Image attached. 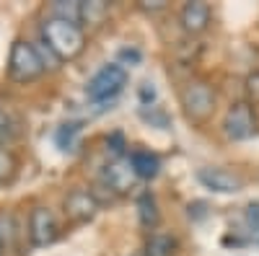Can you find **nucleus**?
<instances>
[{"label":"nucleus","mask_w":259,"mask_h":256,"mask_svg":"<svg viewBox=\"0 0 259 256\" xmlns=\"http://www.w3.org/2000/svg\"><path fill=\"white\" fill-rule=\"evenodd\" d=\"M41 39H45L47 49L60 62H73L85 49V31H83V26L70 24V21H62V18H52V16L41 24Z\"/></svg>","instance_id":"f257e3e1"},{"label":"nucleus","mask_w":259,"mask_h":256,"mask_svg":"<svg viewBox=\"0 0 259 256\" xmlns=\"http://www.w3.org/2000/svg\"><path fill=\"white\" fill-rule=\"evenodd\" d=\"M47 65H45V57L36 49V44L26 39H16L13 47H11V55H8V78L13 83H34L45 75Z\"/></svg>","instance_id":"f03ea898"},{"label":"nucleus","mask_w":259,"mask_h":256,"mask_svg":"<svg viewBox=\"0 0 259 256\" xmlns=\"http://www.w3.org/2000/svg\"><path fill=\"white\" fill-rule=\"evenodd\" d=\"M127 85V70L119 62H109L104 65L91 80L85 85V96H89L94 104H104V101H112L117 98Z\"/></svg>","instance_id":"7ed1b4c3"},{"label":"nucleus","mask_w":259,"mask_h":256,"mask_svg":"<svg viewBox=\"0 0 259 256\" xmlns=\"http://www.w3.org/2000/svg\"><path fill=\"white\" fill-rule=\"evenodd\" d=\"M179 101H182V109L189 122H205L215 112V91L205 80L187 83L179 93Z\"/></svg>","instance_id":"20e7f679"},{"label":"nucleus","mask_w":259,"mask_h":256,"mask_svg":"<svg viewBox=\"0 0 259 256\" xmlns=\"http://www.w3.org/2000/svg\"><path fill=\"white\" fill-rule=\"evenodd\" d=\"M223 132L233 142L249 140L256 132V117H254L251 101H236V104L228 106L226 119H223Z\"/></svg>","instance_id":"39448f33"},{"label":"nucleus","mask_w":259,"mask_h":256,"mask_svg":"<svg viewBox=\"0 0 259 256\" xmlns=\"http://www.w3.org/2000/svg\"><path fill=\"white\" fill-rule=\"evenodd\" d=\"M60 236V228L57 220L52 215L50 207H34L31 215H29V241L36 248H45L50 243H55Z\"/></svg>","instance_id":"423d86ee"},{"label":"nucleus","mask_w":259,"mask_h":256,"mask_svg":"<svg viewBox=\"0 0 259 256\" xmlns=\"http://www.w3.org/2000/svg\"><path fill=\"white\" fill-rule=\"evenodd\" d=\"M197 181L215 191V194H236V191L244 189V179L239 174H233L228 168H221V166H212V168H200L197 171Z\"/></svg>","instance_id":"0eeeda50"},{"label":"nucleus","mask_w":259,"mask_h":256,"mask_svg":"<svg viewBox=\"0 0 259 256\" xmlns=\"http://www.w3.org/2000/svg\"><path fill=\"white\" fill-rule=\"evenodd\" d=\"M101 179L112 191H117V194H127V191L135 189V184H138V176H135L133 166L127 163V158L106 163L104 171H101Z\"/></svg>","instance_id":"6e6552de"},{"label":"nucleus","mask_w":259,"mask_h":256,"mask_svg":"<svg viewBox=\"0 0 259 256\" xmlns=\"http://www.w3.org/2000/svg\"><path fill=\"white\" fill-rule=\"evenodd\" d=\"M65 212H68V218L75 220V223H85L91 220L96 212H99V202L91 191L85 189H73L68 197H65Z\"/></svg>","instance_id":"1a4fd4ad"},{"label":"nucleus","mask_w":259,"mask_h":256,"mask_svg":"<svg viewBox=\"0 0 259 256\" xmlns=\"http://www.w3.org/2000/svg\"><path fill=\"white\" fill-rule=\"evenodd\" d=\"M210 6L202 3V0H189V3L182 8V29L187 34H202L207 26H210Z\"/></svg>","instance_id":"9d476101"},{"label":"nucleus","mask_w":259,"mask_h":256,"mask_svg":"<svg viewBox=\"0 0 259 256\" xmlns=\"http://www.w3.org/2000/svg\"><path fill=\"white\" fill-rule=\"evenodd\" d=\"M127 163L133 166L135 176L143 179V181H150V179H156L161 174V161H158L156 153H150V150H133L127 156Z\"/></svg>","instance_id":"9b49d317"},{"label":"nucleus","mask_w":259,"mask_h":256,"mask_svg":"<svg viewBox=\"0 0 259 256\" xmlns=\"http://www.w3.org/2000/svg\"><path fill=\"white\" fill-rule=\"evenodd\" d=\"M106 16H109V3L106 0H80V24L101 26Z\"/></svg>","instance_id":"f8f14e48"},{"label":"nucleus","mask_w":259,"mask_h":256,"mask_svg":"<svg viewBox=\"0 0 259 256\" xmlns=\"http://www.w3.org/2000/svg\"><path fill=\"white\" fill-rule=\"evenodd\" d=\"M138 218L143 228H156L158 225V202L153 197V191H140L138 197Z\"/></svg>","instance_id":"ddd939ff"},{"label":"nucleus","mask_w":259,"mask_h":256,"mask_svg":"<svg viewBox=\"0 0 259 256\" xmlns=\"http://www.w3.org/2000/svg\"><path fill=\"white\" fill-rule=\"evenodd\" d=\"M80 130H83L80 122H65V124H60V130L55 135V142H57L60 150H75Z\"/></svg>","instance_id":"4468645a"},{"label":"nucleus","mask_w":259,"mask_h":256,"mask_svg":"<svg viewBox=\"0 0 259 256\" xmlns=\"http://www.w3.org/2000/svg\"><path fill=\"white\" fill-rule=\"evenodd\" d=\"M52 18H62L80 26V0H55L52 3Z\"/></svg>","instance_id":"2eb2a0df"},{"label":"nucleus","mask_w":259,"mask_h":256,"mask_svg":"<svg viewBox=\"0 0 259 256\" xmlns=\"http://www.w3.org/2000/svg\"><path fill=\"white\" fill-rule=\"evenodd\" d=\"M143 256H174V241L166 233H153L145 243Z\"/></svg>","instance_id":"dca6fc26"},{"label":"nucleus","mask_w":259,"mask_h":256,"mask_svg":"<svg viewBox=\"0 0 259 256\" xmlns=\"http://www.w3.org/2000/svg\"><path fill=\"white\" fill-rule=\"evenodd\" d=\"M16 174V156L8 147H0V186L8 184Z\"/></svg>","instance_id":"f3484780"},{"label":"nucleus","mask_w":259,"mask_h":256,"mask_svg":"<svg viewBox=\"0 0 259 256\" xmlns=\"http://www.w3.org/2000/svg\"><path fill=\"white\" fill-rule=\"evenodd\" d=\"M244 220H246V230H249V241L259 243V202H251L246 207Z\"/></svg>","instance_id":"a211bd4d"},{"label":"nucleus","mask_w":259,"mask_h":256,"mask_svg":"<svg viewBox=\"0 0 259 256\" xmlns=\"http://www.w3.org/2000/svg\"><path fill=\"white\" fill-rule=\"evenodd\" d=\"M106 150H109V153L114 156V161L124 158V153H127L124 135H122V132H112V135H106Z\"/></svg>","instance_id":"6ab92c4d"},{"label":"nucleus","mask_w":259,"mask_h":256,"mask_svg":"<svg viewBox=\"0 0 259 256\" xmlns=\"http://www.w3.org/2000/svg\"><path fill=\"white\" fill-rule=\"evenodd\" d=\"M11 135H13V119H11V114L6 112V106L0 104V142L11 140Z\"/></svg>","instance_id":"aec40b11"},{"label":"nucleus","mask_w":259,"mask_h":256,"mask_svg":"<svg viewBox=\"0 0 259 256\" xmlns=\"http://www.w3.org/2000/svg\"><path fill=\"white\" fill-rule=\"evenodd\" d=\"M140 101H143V109L153 106V101H156V88H153V83H143V88H140Z\"/></svg>","instance_id":"412c9836"},{"label":"nucleus","mask_w":259,"mask_h":256,"mask_svg":"<svg viewBox=\"0 0 259 256\" xmlns=\"http://www.w3.org/2000/svg\"><path fill=\"white\" fill-rule=\"evenodd\" d=\"M246 91H249L251 101H259V73H254V75L246 78Z\"/></svg>","instance_id":"4be33fe9"},{"label":"nucleus","mask_w":259,"mask_h":256,"mask_svg":"<svg viewBox=\"0 0 259 256\" xmlns=\"http://www.w3.org/2000/svg\"><path fill=\"white\" fill-rule=\"evenodd\" d=\"M143 117H145L148 122H156V124L161 127V130H163V127H166V122H168L163 112H156V106H150V114H148V112H143Z\"/></svg>","instance_id":"5701e85b"},{"label":"nucleus","mask_w":259,"mask_h":256,"mask_svg":"<svg viewBox=\"0 0 259 256\" xmlns=\"http://www.w3.org/2000/svg\"><path fill=\"white\" fill-rule=\"evenodd\" d=\"M140 8L143 11H161V8H166V0H140Z\"/></svg>","instance_id":"b1692460"},{"label":"nucleus","mask_w":259,"mask_h":256,"mask_svg":"<svg viewBox=\"0 0 259 256\" xmlns=\"http://www.w3.org/2000/svg\"><path fill=\"white\" fill-rule=\"evenodd\" d=\"M119 57H122V60H130V62H138V60H140V52H138V49H122Z\"/></svg>","instance_id":"393cba45"},{"label":"nucleus","mask_w":259,"mask_h":256,"mask_svg":"<svg viewBox=\"0 0 259 256\" xmlns=\"http://www.w3.org/2000/svg\"><path fill=\"white\" fill-rule=\"evenodd\" d=\"M3 248H6V243H3V236H0V256H3Z\"/></svg>","instance_id":"a878e982"},{"label":"nucleus","mask_w":259,"mask_h":256,"mask_svg":"<svg viewBox=\"0 0 259 256\" xmlns=\"http://www.w3.org/2000/svg\"><path fill=\"white\" fill-rule=\"evenodd\" d=\"M135 256H143V253H135Z\"/></svg>","instance_id":"bb28decb"}]
</instances>
